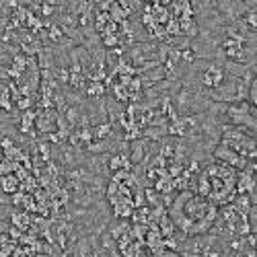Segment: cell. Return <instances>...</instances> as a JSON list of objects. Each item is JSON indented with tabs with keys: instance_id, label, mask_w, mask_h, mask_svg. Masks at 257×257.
Returning <instances> with one entry per match:
<instances>
[{
	"instance_id": "6da1fadb",
	"label": "cell",
	"mask_w": 257,
	"mask_h": 257,
	"mask_svg": "<svg viewBox=\"0 0 257 257\" xmlns=\"http://www.w3.org/2000/svg\"><path fill=\"white\" fill-rule=\"evenodd\" d=\"M212 159L218 161V163H225V165H229V167H233V169H239V171L247 169V165L251 163V161L243 159L241 154H237L233 148H229V146H225V144H218V146L212 150Z\"/></svg>"
},
{
	"instance_id": "3957f363",
	"label": "cell",
	"mask_w": 257,
	"mask_h": 257,
	"mask_svg": "<svg viewBox=\"0 0 257 257\" xmlns=\"http://www.w3.org/2000/svg\"><path fill=\"white\" fill-rule=\"evenodd\" d=\"M16 187H19V177H14V175H2V190H4V194H14Z\"/></svg>"
},
{
	"instance_id": "7a4b0ae2",
	"label": "cell",
	"mask_w": 257,
	"mask_h": 257,
	"mask_svg": "<svg viewBox=\"0 0 257 257\" xmlns=\"http://www.w3.org/2000/svg\"><path fill=\"white\" fill-rule=\"evenodd\" d=\"M148 152V140L138 138V140H132L130 144V163L132 165H140Z\"/></svg>"
}]
</instances>
